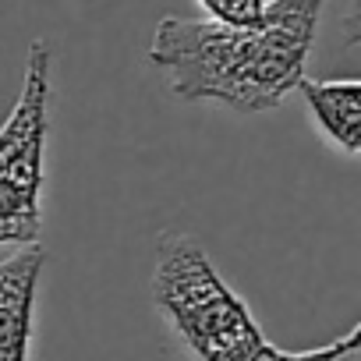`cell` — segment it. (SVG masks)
<instances>
[{"mask_svg":"<svg viewBox=\"0 0 361 361\" xmlns=\"http://www.w3.org/2000/svg\"><path fill=\"white\" fill-rule=\"evenodd\" d=\"M54 103V54L43 39L25 61L22 92L0 124V245H39L47 142Z\"/></svg>","mask_w":361,"mask_h":361,"instance_id":"cell-3","label":"cell"},{"mask_svg":"<svg viewBox=\"0 0 361 361\" xmlns=\"http://www.w3.org/2000/svg\"><path fill=\"white\" fill-rule=\"evenodd\" d=\"M357 347H361V329L357 326H350L340 340H333V343H322V347H312V350H280V347H266L262 354H255L252 361H347V357H354L357 354Z\"/></svg>","mask_w":361,"mask_h":361,"instance_id":"cell-6","label":"cell"},{"mask_svg":"<svg viewBox=\"0 0 361 361\" xmlns=\"http://www.w3.org/2000/svg\"><path fill=\"white\" fill-rule=\"evenodd\" d=\"M298 92L305 96L319 135L333 149L357 156V145H361V82L357 78H326V82L301 78Z\"/></svg>","mask_w":361,"mask_h":361,"instance_id":"cell-5","label":"cell"},{"mask_svg":"<svg viewBox=\"0 0 361 361\" xmlns=\"http://www.w3.org/2000/svg\"><path fill=\"white\" fill-rule=\"evenodd\" d=\"M47 266L43 245H25L0 262V361H29L36 333V294Z\"/></svg>","mask_w":361,"mask_h":361,"instance_id":"cell-4","label":"cell"},{"mask_svg":"<svg viewBox=\"0 0 361 361\" xmlns=\"http://www.w3.org/2000/svg\"><path fill=\"white\" fill-rule=\"evenodd\" d=\"M195 4L209 15V22H220V25H255L262 18L266 0H195Z\"/></svg>","mask_w":361,"mask_h":361,"instance_id":"cell-7","label":"cell"},{"mask_svg":"<svg viewBox=\"0 0 361 361\" xmlns=\"http://www.w3.org/2000/svg\"><path fill=\"white\" fill-rule=\"evenodd\" d=\"M329 0H266L255 25L209 18H163L149 61L170 75L185 103H224L238 114L276 110L298 82Z\"/></svg>","mask_w":361,"mask_h":361,"instance_id":"cell-1","label":"cell"},{"mask_svg":"<svg viewBox=\"0 0 361 361\" xmlns=\"http://www.w3.org/2000/svg\"><path fill=\"white\" fill-rule=\"evenodd\" d=\"M152 305L195 361H252L269 347L245 298L188 234H163L156 241Z\"/></svg>","mask_w":361,"mask_h":361,"instance_id":"cell-2","label":"cell"}]
</instances>
